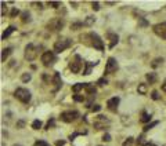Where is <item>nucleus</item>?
Wrapping results in <instances>:
<instances>
[{
  "instance_id": "obj_1",
  "label": "nucleus",
  "mask_w": 166,
  "mask_h": 146,
  "mask_svg": "<svg viewBox=\"0 0 166 146\" xmlns=\"http://www.w3.org/2000/svg\"><path fill=\"white\" fill-rule=\"evenodd\" d=\"M42 64L46 66V68H50V66H53V65L57 62V57H55V53L54 51H46V53H43V55H42Z\"/></svg>"
},
{
  "instance_id": "obj_2",
  "label": "nucleus",
  "mask_w": 166,
  "mask_h": 146,
  "mask_svg": "<svg viewBox=\"0 0 166 146\" xmlns=\"http://www.w3.org/2000/svg\"><path fill=\"white\" fill-rule=\"evenodd\" d=\"M71 44H72V42L69 39H67V37L58 39L54 43V53H62V51H65L68 47H71Z\"/></svg>"
},
{
  "instance_id": "obj_3",
  "label": "nucleus",
  "mask_w": 166,
  "mask_h": 146,
  "mask_svg": "<svg viewBox=\"0 0 166 146\" xmlns=\"http://www.w3.org/2000/svg\"><path fill=\"white\" fill-rule=\"evenodd\" d=\"M14 96L17 98L18 101H21L22 103H29V101H31V93H29L26 88H17L14 93Z\"/></svg>"
},
{
  "instance_id": "obj_4",
  "label": "nucleus",
  "mask_w": 166,
  "mask_h": 146,
  "mask_svg": "<svg viewBox=\"0 0 166 146\" xmlns=\"http://www.w3.org/2000/svg\"><path fill=\"white\" fill-rule=\"evenodd\" d=\"M65 22L62 18H53L49 24H47V29L51 30V32H58V30H61L64 28Z\"/></svg>"
},
{
  "instance_id": "obj_5",
  "label": "nucleus",
  "mask_w": 166,
  "mask_h": 146,
  "mask_svg": "<svg viewBox=\"0 0 166 146\" xmlns=\"http://www.w3.org/2000/svg\"><path fill=\"white\" fill-rule=\"evenodd\" d=\"M78 117H79V112H78V110L62 112L61 116H60V119H61L62 121H65V123H72V121H75Z\"/></svg>"
},
{
  "instance_id": "obj_6",
  "label": "nucleus",
  "mask_w": 166,
  "mask_h": 146,
  "mask_svg": "<svg viewBox=\"0 0 166 146\" xmlns=\"http://www.w3.org/2000/svg\"><path fill=\"white\" fill-rule=\"evenodd\" d=\"M89 37L91 39V46L98 51H104V43H102L101 37L97 33H89Z\"/></svg>"
},
{
  "instance_id": "obj_7",
  "label": "nucleus",
  "mask_w": 166,
  "mask_h": 146,
  "mask_svg": "<svg viewBox=\"0 0 166 146\" xmlns=\"http://www.w3.org/2000/svg\"><path fill=\"white\" fill-rule=\"evenodd\" d=\"M118 62H116L115 58L109 57L108 61H107V65H105V75H112V73H115L118 70Z\"/></svg>"
},
{
  "instance_id": "obj_8",
  "label": "nucleus",
  "mask_w": 166,
  "mask_h": 146,
  "mask_svg": "<svg viewBox=\"0 0 166 146\" xmlns=\"http://www.w3.org/2000/svg\"><path fill=\"white\" fill-rule=\"evenodd\" d=\"M69 69H71L72 73H79L80 69H82V58H80V55L76 54L75 58H73V61L69 62Z\"/></svg>"
},
{
  "instance_id": "obj_9",
  "label": "nucleus",
  "mask_w": 166,
  "mask_h": 146,
  "mask_svg": "<svg viewBox=\"0 0 166 146\" xmlns=\"http://www.w3.org/2000/svg\"><path fill=\"white\" fill-rule=\"evenodd\" d=\"M37 47H35L33 44H28L25 47V59L28 61H33L35 58L37 57Z\"/></svg>"
},
{
  "instance_id": "obj_10",
  "label": "nucleus",
  "mask_w": 166,
  "mask_h": 146,
  "mask_svg": "<svg viewBox=\"0 0 166 146\" xmlns=\"http://www.w3.org/2000/svg\"><path fill=\"white\" fill-rule=\"evenodd\" d=\"M152 30L156 36L162 37L166 40V22H161V24H156V25L152 26Z\"/></svg>"
},
{
  "instance_id": "obj_11",
  "label": "nucleus",
  "mask_w": 166,
  "mask_h": 146,
  "mask_svg": "<svg viewBox=\"0 0 166 146\" xmlns=\"http://www.w3.org/2000/svg\"><path fill=\"white\" fill-rule=\"evenodd\" d=\"M119 102H120L119 96H114V98H111V99L107 101V106H108V109H109L111 112H116Z\"/></svg>"
},
{
  "instance_id": "obj_12",
  "label": "nucleus",
  "mask_w": 166,
  "mask_h": 146,
  "mask_svg": "<svg viewBox=\"0 0 166 146\" xmlns=\"http://www.w3.org/2000/svg\"><path fill=\"white\" fill-rule=\"evenodd\" d=\"M107 37H108V40H109V48H114V47L118 44V42H119V36L116 35V33L109 32L108 35H107Z\"/></svg>"
},
{
  "instance_id": "obj_13",
  "label": "nucleus",
  "mask_w": 166,
  "mask_h": 146,
  "mask_svg": "<svg viewBox=\"0 0 166 146\" xmlns=\"http://www.w3.org/2000/svg\"><path fill=\"white\" fill-rule=\"evenodd\" d=\"M53 83L55 84V90H54V91H57V90L61 88L62 80H61V76H60V73H58V72H54V76H53Z\"/></svg>"
},
{
  "instance_id": "obj_14",
  "label": "nucleus",
  "mask_w": 166,
  "mask_h": 146,
  "mask_svg": "<svg viewBox=\"0 0 166 146\" xmlns=\"http://www.w3.org/2000/svg\"><path fill=\"white\" fill-rule=\"evenodd\" d=\"M83 65L86 66V69L83 70V75H84V76H89L91 73V69H93L94 66L97 65V62H83Z\"/></svg>"
},
{
  "instance_id": "obj_15",
  "label": "nucleus",
  "mask_w": 166,
  "mask_h": 146,
  "mask_svg": "<svg viewBox=\"0 0 166 146\" xmlns=\"http://www.w3.org/2000/svg\"><path fill=\"white\" fill-rule=\"evenodd\" d=\"M84 90H86L87 95H96V93H97L96 87H94L91 83H86V86H84Z\"/></svg>"
},
{
  "instance_id": "obj_16",
  "label": "nucleus",
  "mask_w": 166,
  "mask_h": 146,
  "mask_svg": "<svg viewBox=\"0 0 166 146\" xmlns=\"http://www.w3.org/2000/svg\"><path fill=\"white\" fill-rule=\"evenodd\" d=\"M140 121L143 123V124H150V121H151V114H148L147 112H143L141 113V119H140Z\"/></svg>"
},
{
  "instance_id": "obj_17",
  "label": "nucleus",
  "mask_w": 166,
  "mask_h": 146,
  "mask_svg": "<svg viewBox=\"0 0 166 146\" xmlns=\"http://www.w3.org/2000/svg\"><path fill=\"white\" fill-rule=\"evenodd\" d=\"M13 53V48L11 47H7V48H4L3 51H1V62H6V59L8 58V55Z\"/></svg>"
},
{
  "instance_id": "obj_18",
  "label": "nucleus",
  "mask_w": 166,
  "mask_h": 146,
  "mask_svg": "<svg viewBox=\"0 0 166 146\" xmlns=\"http://www.w3.org/2000/svg\"><path fill=\"white\" fill-rule=\"evenodd\" d=\"M145 77H147V80H148V83H150V84H154V83L158 80V76H156V73H154V72L147 73V75H145Z\"/></svg>"
},
{
  "instance_id": "obj_19",
  "label": "nucleus",
  "mask_w": 166,
  "mask_h": 146,
  "mask_svg": "<svg viewBox=\"0 0 166 146\" xmlns=\"http://www.w3.org/2000/svg\"><path fill=\"white\" fill-rule=\"evenodd\" d=\"M14 30H15V28H14V26H8V28H7V29H6V30L3 32V35H1V40H6V39L8 37V36L11 35V33L14 32Z\"/></svg>"
},
{
  "instance_id": "obj_20",
  "label": "nucleus",
  "mask_w": 166,
  "mask_h": 146,
  "mask_svg": "<svg viewBox=\"0 0 166 146\" xmlns=\"http://www.w3.org/2000/svg\"><path fill=\"white\" fill-rule=\"evenodd\" d=\"M84 86H86V83H76L75 86H72V91H73V93L78 94V93L80 91V90L84 88Z\"/></svg>"
},
{
  "instance_id": "obj_21",
  "label": "nucleus",
  "mask_w": 166,
  "mask_h": 146,
  "mask_svg": "<svg viewBox=\"0 0 166 146\" xmlns=\"http://www.w3.org/2000/svg\"><path fill=\"white\" fill-rule=\"evenodd\" d=\"M148 145H150V142L145 141L144 134H141V135L138 136V139H137V146H148Z\"/></svg>"
},
{
  "instance_id": "obj_22",
  "label": "nucleus",
  "mask_w": 166,
  "mask_h": 146,
  "mask_svg": "<svg viewBox=\"0 0 166 146\" xmlns=\"http://www.w3.org/2000/svg\"><path fill=\"white\" fill-rule=\"evenodd\" d=\"M94 22H96V18H94L93 15H89V17H87L86 19H84L83 25H84V26H91V25L94 24Z\"/></svg>"
},
{
  "instance_id": "obj_23",
  "label": "nucleus",
  "mask_w": 166,
  "mask_h": 146,
  "mask_svg": "<svg viewBox=\"0 0 166 146\" xmlns=\"http://www.w3.org/2000/svg\"><path fill=\"white\" fill-rule=\"evenodd\" d=\"M158 124H159V121H152V123H150V124L144 125V128H143V131H144V132L150 131V130H151L152 127H155V125H158Z\"/></svg>"
},
{
  "instance_id": "obj_24",
  "label": "nucleus",
  "mask_w": 166,
  "mask_h": 146,
  "mask_svg": "<svg viewBox=\"0 0 166 146\" xmlns=\"http://www.w3.org/2000/svg\"><path fill=\"white\" fill-rule=\"evenodd\" d=\"M163 62V58H155V59L152 61V64H151V66L152 68H158L159 65Z\"/></svg>"
},
{
  "instance_id": "obj_25",
  "label": "nucleus",
  "mask_w": 166,
  "mask_h": 146,
  "mask_svg": "<svg viewBox=\"0 0 166 146\" xmlns=\"http://www.w3.org/2000/svg\"><path fill=\"white\" fill-rule=\"evenodd\" d=\"M133 142H134L133 136H127V138L125 139V142H123L122 146H132V145H133Z\"/></svg>"
},
{
  "instance_id": "obj_26",
  "label": "nucleus",
  "mask_w": 166,
  "mask_h": 146,
  "mask_svg": "<svg viewBox=\"0 0 166 146\" xmlns=\"http://www.w3.org/2000/svg\"><path fill=\"white\" fill-rule=\"evenodd\" d=\"M31 21V14H29L28 11H24L22 13V22L25 24V22H29Z\"/></svg>"
},
{
  "instance_id": "obj_27",
  "label": "nucleus",
  "mask_w": 166,
  "mask_h": 146,
  "mask_svg": "<svg viewBox=\"0 0 166 146\" xmlns=\"http://www.w3.org/2000/svg\"><path fill=\"white\" fill-rule=\"evenodd\" d=\"M42 125H43V123H42L40 120H35L32 123V128L33 130H39V128H42Z\"/></svg>"
},
{
  "instance_id": "obj_28",
  "label": "nucleus",
  "mask_w": 166,
  "mask_h": 146,
  "mask_svg": "<svg viewBox=\"0 0 166 146\" xmlns=\"http://www.w3.org/2000/svg\"><path fill=\"white\" fill-rule=\"evenodd\" d=\"M31 79H32V76H31V73H24V75L21 76V80L24 83H28V82H31Z\"/></svg>"
},
{
  "instance_id": "obj_29",
  "label": "nucleus",
  "mask_w": 166,
  "mask_h": 146,
  "mask_svg": "<svg viewBox=\"0 0 166 146\" xmlns=\"http://www.w3.org/2000/svg\"><path fill=\"white\" fill-rule=\"evenodd\" d=\"M54 125H55V120H54V119H50V120L47 121L46 128H44V130H50V128H53Z\"/></svg>"
},
{
  "instance_id": "obj_30",
  "label": "nucleus",
  "mask_w": 166,
  "mask_h": 146,
  "mask_svg": "<svg viewBox=\"0 0 166 146\" xmlns=\"http://www.w3.org/2000/svg\"><path fill=\"white\" fill-rule=\"evenodd\" d=\"M83 26V22H73L72 25H71V29L72 30H78L79 28H82Z\"/></svg>"
},
{
  "instance_id": "obj_31",
  "label": "nucleus",
  "mask_w": 166,
  "mask_h": 146,
  "mask_svg": "<svg viewBox=\"0 0 166 146\" xmlns=\"http://www.w3.org/2000/svg\"><path fill=\"white\" fill-rule=\"evenodd\" d=\"M138 93H140L141 95H144V94L147 93V86H145V84H138Z\"/></svg>"
},
{
  "instance_id": "obj_32",
  "label": "nucleus",
  "mask_w": 166,
  "mask_h": 146,
  "mask_svg": "<svg viewBox=\"0 0 166 146\" xmlns=\"http://www.w3.org/2000/svg\"><path fill=\"white\" fill-rule=\"evenodd\" d=\"M97 84H98V86H107V84H108V80H107V79H105V77H101V79H98V80H97Z\"/></svg>"
},
{
  "instance_id": "obj_33",
  "label": "nucleus",
  "mask_w": 166,
  "mask_h": 146,
  "mask_svg": "<svg viewBox=\"0 0 166 146\" xmlns=\"http://www.w3.org/2000/svg\"><path fill=\"white\" fill-rule=\"evenodd\" d=\"M49 6H50V7H53V8H58V7H61V3H60V1H49Z\"/></svg>"
},
{
  "instance_id": "obj_34",
  "label": "nucleus",
  "mask_w": 166,
  "mask_h": 146,
  "mask_svg": "<svg viewBox=\"0 0 166 146\" xmlns=\"http://www.w3.org/2000/svg\"><path fill=\"white\" fill-rule=\"evenodd\" d=\"M73 101H75V102H83V101H84V96L76 94V95H73Z\"/></svg>"
},
{
  "instance_id": "obj_35",
  "label": "nucleus",
  "mask_w": 166,
  "mask_h": 146,
  "mask_svg": "<svg viewBox=\"0 0 166 146\" xmlns=\"http://www.w3.org/2000/svg\"><path fill=\"white\" fill-rule=\"evenodd\" d=\"M19 14V10L17 7H13V10H11V14H10V17L11 18H15L17 17V15Z\"/></svg>"
},
{
  "instance_id": "obj_36",
  "label": "nucleus",
  "mask_w": 166,
  "mask_h": 146,
  "mask_svg": "<svg viewBox=\"0 0 166 146\" xmlns=\"http://www.w3.org/2000/svg\"><path fill=\"white\" fill-rule=\"evenodd\" d=\"M151 98L154 101H158L159 99V94H158V91H156V90H154V91L151 93Z\"/></svg>"
},
{
  "instance_id": "obj_37",
  "label": "nucleus",
  "mask_w": 166,
  "mask_h": 146,
  "mask_svg": "<svg viewBox=\"0 0 166 146\" xmlns=\"http://www.w3.org/2000/svg\"><path fill=\"white\" fill-rule=\"evenodd\" d=\"M91 8H93L94 11H98L100 10V3H98V1H93V3H91Z\"/></svg>"
},
{
  "instance_id": "obj_38",
  "label": "nucleus",
  "mask_w": 166,
  "mask_h": 146,
  "mask_svg": "<svg viewBox=\"0 0 166 146\" xmlns=\"http://www.w3.org/2000/svg\"><path fill=\"white\" fill-rule=\"evenodd\" d=\"M6 11H7V6H6V3H4V1H1V17H4Z\"/></svg>"
},
{
  "instance_id": "obj_39",
  "label": "nucleus",
  "mask_w": 166,
  "mask_h": 146,
  "mask_svg": "<svg viewBox=\"0 0 166 146\" xmlns=\"http://www.w3.org/2000/svg\"><path fill=\"white\" fill-rule=\"evenodd\" d=\"M35 146H50L47 142H44V141H36L35 142Z\"/></svg>"
},
{
  "instance_id": "obj_40",
  "label": "nucleus",
  "mask_w": 166,
  "mask_h": 146,
  "mask_svg": "<svg viewBox=\"0 0 166 146\" xmlns=\"http://www.w3.org/2000/svg\"><path fill=\"white\" fill-rule=\"evenodd\" d=\"M100 110H101V106H100V105H93L91 112H100Z\"/></svg>"
},
{
  "instance_id": "obj_41",
  "label": "nucleus",
  "mask_w": 166,
  "mask_h": 146,
  "mask_svg": "<svg viewBox=\"0 0 166 146\" xmlns=\"http://www.w3.org/2000/svg\"><path fill=\"white\" fill-rule=\"evenodd\" d=\"M102 141H105V142H109V141H111V135H109V134H104V136H102Z\"/></svg>"
},
{
  "instance_id": "obj_42",
  "label": "nucleus",
  "mask_w": 166,
  "mask_h": 146,
  "mask_svg": "<svg viewBox=\"0 0 166 146\" xmlns=\"http://www.w3.org/2000/svg\"><path fill=\"white\" fill-rule=\"evenodd\" d=\"M24 125H25V121H24V120H19L18 123H17V128H22Z\"/></svg>"
},
{
  "instance_id": "obj_43",
  "label": "nucleus",
  "mask_w": 166,
  "mask_h": 146,
  "mask_svg": "<svg viewBox=\"0 0 166 146\" xmlns=\"http://www.w3.org/2000/svg\"><path fill=\"white\" fill-rule=\"evenodd\" d=\"M80 134H82V132H75V134H72V135L69 136V139H71V141H73V139H75L78 135H80Z\"/></svg>"
},
{
  "instance_id": "obj_44",
  "label": "nucleus",
  "mask_w": 166,
  "mask_h": 146,
  "mask_svg": "<svg viewBox=\"0 0 166 146\" xmlns=\"http://www.w3.org/2000/svg\"><path fill=\"white\" fill-rule=\"evenodd\" d=\"M65 145V141H57L55 142V146H64Z\"/></svg>"
},
{
  "instance_id": "obj_45",
  "label": "nucleus",
  "mask_w": 166,
  "mask_h": 146,
  "mask_svg": "<svg viewBox=\"0 0 166 146\" xmlns=\"http://www.w3.org/2000/svg\"><path fill=\"white\" fill-rule=\"evenodd\" d=\"M162 90H163V91H165V93H166V82L162 84Z\"/></svg>"
},
{
  "instance_id": "obj_46",
  "label": "nucleus",
  "mask_w": 166,
  "mask_h": 146,
  "mask_svg": "<svg viewBox=\"0 0 166 146\" xmlns=\"http://www.w3.org/2000/svg\"><path fill=\"white\" fill-rule=\"evenodd\" d=\"M14 146H21V145H14Z\"/></svg>"
}]
</instances>
